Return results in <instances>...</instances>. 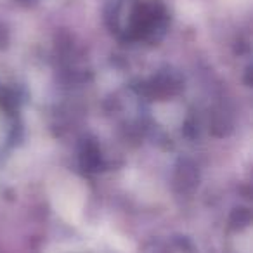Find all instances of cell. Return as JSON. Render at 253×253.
Segmentation results:
<instances>
[{
	"label": "cell",
	"mask_w": 253,
	"mask_h": 253,
	"mask_svg": "<svg viewBox=\"0 0 253 253\" xmlns=\"http://www.w3.org/2000/svg\"><path fill=\"white\" fill-rule=\"evenodd\" d=\"M163 19L165 9L158 0H130L126 7L116 9V26L130 37H137V30H142V37L153 35V30L160 28Z\"/></svg>",
	"instance_id": "2"
},
{
	"label": "cell",
	"mask_w": 253,
	"mask_h": 253,
	"mask_svg": "<svg viewBox=\"0 0 253 253\" xmlns=\"http://www.w3.org/2000/svg\"><path fill=\"white\" fill-rule=\"evenodd\" d=\"M23 111L19 97L11 87L0 82V163L11 156L21 139Z\"/></svg>",
	"instance_id": "1"
}]
</instances>
